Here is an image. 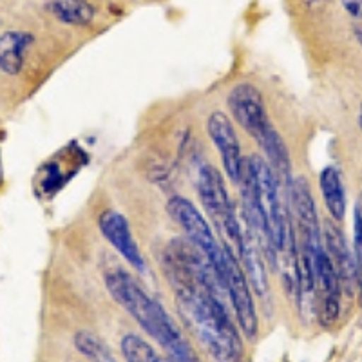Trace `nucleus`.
<instances>
[{"label":"nucleus","mask_w":362,"mask_h":362,"mask_svg":"<svg viewBox=\"0 0 362 362\" xmlns=\"http://www.w3.org/2000/svg\"><path fill=\"white\" fill-rule=\"evenodd\" d=\"M33 42V35L25 31H6L0 35V71L17 76L24 69Z\"/></svg>","instance_id":"nucleus-11"},{"label":"nucleus","mask_w":362,"mask_h":362,"mask_svg":"<svg viewBox=\"0 0 362 362\" xmlns=\"http://www.w3.org/2000/svg\"><path fill=\"white\" fill-rule=\"evenodd\" d=\"M206 132H209L212 144L218 148L219 160H221L226 177L232 183L239 185L241 177H243L245 158L241 154V145H239L238 134H235L230 118L221 111L212 112L206 119Z\"/></svg>","instance_id":"nucleus-8"},{"label":"nucleus","mask_w":362,"mask_h":362,"mask_svg":"<svg viewBox=\"0 0 362 362\" xmlns=\"http://www.w3.org/2000/svg\"><path fill=\"white\" fill-rule=\"evenodd\" d=\"M196 185H198L203 209L206 210V216L223 241V247L239 261V254H241L245 241V230L243 226L239 225L221 173L212 165H203L198 173Z\"/></svg>","instance_id":"nucleus-4"},{"label":"nucleus","mask_w":362,"mask_h":362,"mask_svg":"<svg viewBox=\"0 0 362 362\" xmlns=\"http://www.w3.org/2000/svg\"><path fill=\"white\" fill-rule=\"evenodd\" d=\"M319 187H321L322 199L328 206L329 216L335 221H342L346 214V194L344 185H342V176L337 167L329 165L321 173L319 177Z\"/></svg>","instance_id":"nucleus-12"},{"label":"nucleus","mask_w":362,"mask_h":362,"mask_svg":"<svg viewBox=\"0 0 362 362\" xmlns=\"http://www.w3.org/2000/svg\"><path fill=\"white\" fill-rule=\"evenodd\" d=\"M105 286L109 293L115 297L122 308L129 312V315L134 319L141 328L147 332L154 341L160 342L165 350L170 354L173 362H199L194 350L190 348L185 337L181 335L176 322L170 319V315L163 310V306L156 299L148 296L140 284L136 283L134 277L125 270L109 272L105 277Z\"/></svg>","instance_id":"nucleus-3"},{"label":"nucleus","mask_w":362,"mask_h":362,"mask_svg":"<svg viewBox=\"0 0 362 362\" xmlns=\"http://www.w3.org/2000/svg\"><path fill=\"white\" fill-rule=\"evenodd\" d=\"M221 286L225 290L226 299L230 303L235 317H238L241 332H243L248 341H255L257 332H259V321H257V312H255L254 296H252L250 283H248L243 267L239 264V261L232 254L226 259Z\"/></svg>","instance_id":"nucleus-6"},{"label":"nucleus","mask_w":362,"mask_h":362,"mask_svg":"<svg viewBox=\"0 0 362 362\" xmlns=\"http://www.w3.org/2000/svg\"><path fill=\"white\" fill-rule=\"evenodd\" d=\"M354 259L357 270V286L362 296V221L354 212Z\"/></svg>","instance_id":"nucleus-15"},{"label":"nucleus","mask_w":362,"mask_h":362,"mask_svg":"<svg viewBox=\"0 0 362 362\" xmlns=\"http://www.w3.org/2000/svg\"><path fill=\"white\" fill-rule=\"evenodd\" d=\"M325 239L326 248L329 259L334 263L335 270H337L339 281H341V288L344 290L348 296H351L357 284V270H355V259L354 254L348 248L344 234L337 226V223L326 221L325 226Z\"/></svg>","instance_id":"nucleus-10"},{"label":"nucleus","mask_w":362,"mask_h":362,"mask_svg":"<svg viewBox=\"0 0 362 362\" xmlns=\"http://www.w3.org/2000/svg\"><path fill=\"white\" fill-rule=\"evenodd\" d=\"M346 11L351 13L354 17L362 18V0H342Z\"/></svg>","instance_id":"nucleus-16"},{"label":"nucleus","mask_w":362,"mask_h":362,"mask_svg":"<svg viewBox=\"0 0 362 362\" xmlns=\"http://www.w3.org/2000/svg\"><path fill=\"white\" fill-rule=\"evenodd\" d=\"M167 209H169V214L173 216L174 221L181 226V230L185 232L187 239L209 261L210 268H212L214 276L218 277L219 284H221L223 272H225V264L230 252L218 243V239H216L214 232H212V226L209 225L205 216L194 206L192 202L181 198V196L170 199Z\"/></svg>","instance_id":"nucleus-5"},{"label":"nucleus","mask_w":362,"mask_h":362,"mask_svg":"<svg viewBox=\"0 0 362 362\" xmlns=\"http://www.w3.org/2000/svg\"><path fill=\"white\" fill-rule=\"evenodd\" d=\"M355 214H357L362 221V194H361V199H358L357 203V209H355Z\"/></svg>","instance_id":"nucleus-17"},{"label":"nucleus","mask_w":362,"mask_h":362,"mask_svg":"<svg viewBox=\"0 0 362 362\" xmlns=\"http://www.w3.org/2000/svg\"><path fill=\"white\" fill-rule=\"evenodd\" d=\"M358 122H361V129H362V105H361V116H358Z\"/></svg>","instance_id":"nucleus-19"},{"label":"nucleus","mask_w":362,"mask_h":362,"mask_svg":"<svg viewBox=\"0 0 362 362\" xmlns=\"http://www.w3.org/2000/svg\"><path fill=\"white\" fill-rule=\"evenodd\" d=\"M98 226L102 235L105 238V241L111 243L115 247V250L132 268H136L138 272H145L144 255H141L140 247L136 245L134 238H132L131 226H129V221L125 219V216H122L116 210H105L100 216Z\"/></svg>","instance_id":"nucleus-9"},{"label":"nucleus","mask_w":362,"mask_h":362,"mask_svg":"<svg viewBox=\"0 0 362 362\" xmlns=\"http://www.w3.org/2000/svg\"><path fill=\"white\" fill-rule=\"evenodd\" d=\"M245 218L248 230L254 234L257 243L270 250V257L276 255L293 257L297 255L296 232L292 226V210L286 209L281 196V183L270 165L259 156L245 158L243 177Z\"/></svg>","instance_id":"nucleus-2"},{"label":"nucleus","mask_w":362,"mask_h":362,"mask_svg":"<svg viewBox=\"0 0 362 362\" xmlns=\"http://www.w3.org/2000/svg\"><path fill=\"white\" fill-rule=\"evenodd\" d=\"M355 33H357L358 40L362 42V18H361V22H358V25H357V28H355Z\"/></svg>","instance_id":"nucleus-18"},{"label":"nucleus","mask_w":362,"mask_h":362,"mask_svg":"<svg viewBox=\"0 0 362 362\" xmlns=\"http://www.w3.org/2000/svg\"><path fill=\"white\" fill-rule=\"evenodd\" d=\"M45 9L67 25H87L95 17V8L87 0H45Z\"/></svg>","instance_id":"nucleus-13"},{"label":"nucleus","mask_w":362,"mask_h":362,"mask_svg":"<svg viewBox=\"0 0 362 362\" xmlns=\"http://www.w3.org/2000/svg\"><path fill=\"white\" fill-rule=\"evenodd\" d=\"M165 276L176 293L183 321L214 362H243V341L223 303L226 296L202 252L176 239L165 254Z\"/></svg>","instance_id":"nucleus-1"},{"label":"nucleus","mask_w":362,"mask_h":362,"mask_svg":"<svg viewBox=\"0 0 362 362\" xmlns=\"http://www.w3.org/2000/svg\"><path fill=\"white\" fill-rule=\"evenodd\" d=\"M228 109L234 119L245 129L248 136H252L257 144L264 138L272 125L268 118L267 107L261 90L250 82H241L232 87L228 93Z\"/></svg>","instance_id":"nucleus-7"},{"label":"nucleus","mask_w":362,"mask_h":362,"mask_svg":"<svg viewBox=\"0 0 362 362\" xmlns=\"http://www.w3.org/2000/svg\"><path fill=\"white\" fill-rule=\"evenodd\" d=\"M74 346L93 362H116L115 355L105 342L90 332H78L74 335Z\"/></svg>","instance_id":"nucleus-14"},{"label":"nucleus","mask_w":362,"mask_h":362,"mask_svg":"<svg viewBox=\"0 0 362 362\" xmlns=\"http://www.w3.org/2000/svg\"><path fill=\"white\" fill-rule=\"evenodd\" d=\"M165 362H173V361H170V358H165Z\"/></svg>","instance_id":"nucleus-20"}]
</instances>
